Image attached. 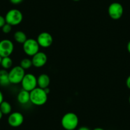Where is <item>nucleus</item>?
Segmentation results:
<instances>
[{
    "instance_id": "nucleus-1",
    "label": "nucleus",
    "mask_w": 130,
    "mask_h": 130,
    "mask_svg": "<svg viewBox=\"0 0 130 130\" xmlns=\"http://www.w3.org/2000/svg\"><path fill=\"white\" fill-rule=\"evenodd\" d=\"M48 100V94L43 89L36 87L30 92V102L37 106H42L45 104Z\"/></svg>"
},
{
    "instance_id": "nucleus-2",
    "label": "nucleus",
    "mask_w": 130,
    "mask_h": 130,
    "mask_svg": "<svg viewBox=\"0 0 130 130\" xmlns=\"http://www.w3.org/2000/svg\"><path fill=\"white\" fill-rule=\"evenodd\" d=\"M79 119L74 112L66 113L61 119V125L66 130H75L77 127Z\"/></svg>"
},
{
    "instance_id": "nucleus-3",
    "label": "nucleus",
    "mask_w": 130,
    "mask_h": 130,
    "mask_svg": "<svg viewBox=\"0 0 130 130\" xmlns=\"http://www.w3.org/2000/svg\"><path fill=\"white\" fill-rule=\"evenodd\" d=\"M26 72L20 66H15L13 67L8 72V77L10 84H21L24 77Z\"/></svg>"
},
{
    "instance_id": "nucleus-4",
    "label": "nucleus",
    "mask_w": 130,
    "mask_h": 130,
    "mask_svg": "<svg viewBox=\"0 0 130 130\" xmlns=\"http://www.w3.org/2000/svg\"><path fill=\"white\" fill-rule=\"evenodd\" d=\"M6 22L12 26H18L22 22L23 15L17 9H11L8 11L5 17Z\"/></svg>"
},
{
    "instance_id": "nucleus-5",
    "label": "nucleus",
    "mask_w": 130,
    "mask_h": 130,
    "mask_svg": "<svg viewBox=\"0 0 130 130\" xmlns=\"http://www.w3.org/2000/svg\"><path fill=\"white\" fill-rule=\"evenodd\" d=\"M40 45L37 40L33 38H27V40L22 44V48L24 53L27 56L32 57L39 52Z\"/></svg>"
},
{
    "instance_id": "nucleus-6",
    "label": "nucleus",
    "mask_w": 130,
    "mask_h": 130,
    "mask_svg": "<svg viewBox=\"0 0 130 130\" xmlns=\"http://www.w3.org/2000/svg\"><path fill=\"white\" fill-rule=\"evenodd\" d=\"M22 89L31 92L38 86L37 78L32 73H26L21 82Z\"/></svg>"
},
{
    "instance_id": "nucleus-7",
    "label": "nucleus",
    "mask_w": 130,
    "mask_h": 130,
    "mask_svg": "<svg viewBox=\"0 0 130 130\" xmlns=\"http://www.w3.org/2000/svg\"><path fill=\"white\" fill-rule=\"evenodd\" d=\"M124 13V8L122 5L118 2L111 3L108 8V13L113 20H119L122 17Z\"/></svg>"
},
{
    "instance_id": "nucleus-8",
    "label": "nucleus",
    "mask_w": 130,
    "mask_h": 130,
    "mask_svg": "<svg viewBox=\"0 0 130 130\" xmlns=\"http://www.w3.org/2000/svg\"><path fill=\"white\" fill-rule=\"evenodd\" d=\"M14 45L13 42L8 39H4L0 41V56L2 57H10L13 52Z\"/></svg>"
},
{
    "instance_id": "nucleus-9",
    "label": "nucleus",
    "mask_w": 130,
    "mask_h": 130,
    "mask_svg": "<svg viewBox=\"0 0 130 130\" xmlns=\"http://www.w3.org/2000/svg\"><path fill=\"white\" fill-rule=\"evenodd\" d=\"M37 40L40 47L48 48L51 47L53 43V37L49 32H42L38 35Z\"/></svg>"
},
{
    "instance_id": "nucleus-10",
    "label": "nucleus",
    "mask_w": 130,
    "mask_h": 130,
    "mask_svg": "<svg viewBox=\"0 0 130 130\" xmlns=\"http://www.w3.org/2000/svg\"><path fill=\"white\" fill-rule=\"evenodd\" d=\"M24 117L22 113L19 112H14L9 115L8 118V123L13 127H17L23 124Z\"/></svg>"
},
{
    "instance_id": "nucleus-11",
    "label": "nucleus",
    "mask_w": 130,
    "mask_h": 130,
    "mask_svg": "<svg viewBox=\"0 0 130 130\" xmlns=\"http://www.w3.org/2000/svg\"><path fill=\"white\" fill-rule=\"evenodd\" d=\"M47 59V54L45 52L39 51L32 57V66L36 68H42L46 64Z\"/></svg>"
},
{
    "instance_id": "nucleus-12",
    "label": "nucleus",
    "mask_w": 130,
    "mask_h": 130,
    "mask_svg": "<svg viewBox=\"0 0 130 130\" xmlns=\"http://www.w3.org/2000/svg\"><path fill=\"white\" fill-rule=\"evenodd\" d=\"M51 83V78L46 73H42L37 78V84L38 87L42 89H45L48 87Z\"/></svg>"
},
{
    "instance_id": "nucleus-13",
    "label": "nucleus",
    "mask_w": 130,
    "mask_h": 130,
    "mask_svg": "<svg viewBox=\"0 0 130 130\" xmlns=\"http://www.w3.org/2000/svg\"><path fill=\"white\" fill-rule=\"evenodd\" d=\"M17 101L22 105H26L30 102V92L22 89L17 94Z\"/></svg>"
},
{
    "instance_id": "nucleus-14",
    "label": "nucleus",
    "mask_w": 130,
    "mask_h": 130,
    "mask_svg": "<svg viewBox=\"0 0 130 130\" xmlns=\"http://www.w3.org/2000/svg\"><path fill=\"white\" fill-rule=\"evenodd\" d=\"M11 84L8 77V72L7 70H0V86L7 87Z\"/></svg>"
},
{
    "instance_id": "nucleus-15",
    "label": "nucleus",
    "mask_w": 130,
    "mask_h": 130,
    "mask_svg": "<svg viewBox=\"0 0 130 130\" xmlns=\"http://www.w3.org/2000/svg\"><path fill=\"white\" fill-rule=\"evenodd\" d=\"M14 40L19 43L23 44L27 39V35H26L24 32L22 31H17L14 33L13 35Z\"/></svg>"
},
{
    "instance_id": "nucleus-16",
    "label": "nucleus",
    "mask_w": 130,
    "mask_h": 130,
    "mask_svg": "<svg viewBox=\"0 0 130 130\" xmlns=\"http://www.w3.org/2000/svg\"><path fill=\"white\" fill-rule=\"evenodd\" d=\"M12 106L9 102L7 101H3L1 104H0V110L2 111L3 115L10 114L12 112Z\"/></svg>"
},
{
    "instance_id": "nucleus-17",
    "label": "nucleus",
    "mask_w": 130,
    "mask_h": 130,
    "mask_svg": "<svg viewBox=\"0 0 130 130\" xmlns=\"http://www.w3.org/2000/svg\"><path fill=\"white\" fill-rule=\"evenodd\" d=\"M0 64L2 65L3 69H10V68H12V65H13V61L10 57H3Z\"/></svg>"
},
{
    "instance_id": "nucleus-18",
    "label": "nucleus",
    "mask_w": 130,
    "mask_h": 130,
    "mask_svg": "<svg viewBox=\"0 0 130 130\" xmlns=\"http://www.w3.org/2000/svg\"><path fill=\"white\" fill-rule=\"evenodd\" d=\"M20 67H22L24 70H27L32 66V60L29 58H24L21 60L20 62Z\"/></svg>"
},
{
    "instance_id": "nucleus-19",
    "label": "nucleus",
    "mask_w": 130,
    "mask_h": 130,
    "mask_svg": "<svg viewBox=\"0 0 130 130\" xmlns=\"http://www.w3.org/2000/svg\"><path fill=\"white\" fill-rule=\"evenodd\" d=\"M12 26L7 23H6L2 27V31H3L4 33H5V34H8V33L10 32L11 31H12Z\"/></svg>"
},
{
    "instance_id": "nucleus-20",
    "label": "nucleus",
    "mask_w": 130,
    "mask_h": 130,
    "mask_svg": "<svg viewBox=\"0 0 130 130\" xmlns=\"http://www.w3.org/2000/svg\"><path fill=\"white\" fill-rule=\"evenodd\" d=\"M6 23H7V22H6L5 18L3 16L0 15V28H2Z\"/></svg>"
},
{
    "instance_id": "nucleus-21",
    "label": "nucleus",
    "mask_w": 130,
    "mask_h": 130,
    "mask_svg": "<svg viewBox=\"0 0 130 130\" xmlns=\"http://www.w3.org/2000/svg\"><path fill=\"white\" fill-rule=\"evenodd\" d=\"M10 2L13 5H19L23 2V0H10Z\"/></svg>"
},
{
    "instance_id": "nucleus-22",
    "label": "nucleus",
    "mask_w": 130,
    "mask_h": 130,
    "mask_svg": "<svg viewBox=\"0 0 130 130\" xmlns=\"http://www.w3.org/2000/svg\"><path fill=\"white\" fill-rule=\"evenodd\" d=\"M126 84L127 88H128L129 89H130V75H129L128 77H127V79H126Z\"/></svg>"
},
{
    "instance_id": "nucleus-23",
    "label": "nucleus",
    "mask_w": 130,
    "mask_h": 130,
    "mask_svg": "<svg viewBox=\"0 0 130 130\" xmlns=\"http://www.w3.org/2000/svg\"><path fill=\"white\" fill-rule=\"evenodd\" d=\"M4 101V97H3V94L2 92L0 91V104Z\"/></svg>"
},
{
    "instance_id": "nucleus-24",
    "label": "nucleus",
    "mask_w": 130,
    "mask_h": 130,
    "mask_svg": "<svg viewBox=\"0 0 130 130\" xmlns=\"http://www.w3.org/2000/svg\"><path fill=\"white\" fill-rule=\"evenodd\" d=\"M77 130H91L87 126H81Z\"/></svg>"
},
{
    "instance_id": "nucleus-25",
    "label": "nucleus",
    "mask_w": 130,
    "mask_h": 130,
    "mask_svg": "<svg viewBox=\"0 0 130 130\" xmlns=\"http://www.w3.org/2000/svg\"><path fill=\"white\" fill-rule=\"evenodd\" d=\"M127 51H128L129 53L130 54V41L128 42V43H127Z\"/></svg>"
},
{
    "instance_id": "nucleus-26",
    "label": "nucleus",
    "mask_w": 130,
    "mask_h": 130,
    "mask_svg": "<svg viewBox=\"0 0 130 130\" xmlns=\"http://www.w3.org/2000/svg\"><path fill=\"white\" fill-rule=\"evenodd\" d=\"M92 130H105V129L103 128H102V127H96V128H94Z\"/></svg>"
},
{
    "instance_id": "nucleus-27",
    "label": "nucleus",
    "mask_w": 130,
    "mask_h": 130,
    "mask_svg": "<svg viewBox=\"0 0 130 130\" xmlns=\"http://www.w3.org/2000/svg\"><path fill=\"white\" fill-rule=\"evenodd\" d=\"M3 113H2V111H1V110H0V120L2 119V118L3 117Z\"/></svg>"
},
{
    "instance_id": "nucleus-28",
    "label": "nucleus",
    "mask_w": 130,
    "mask_h": 130,
    "mask_svg": "<svg viewBox=\"0 0 130 130\" xmlns=\"http://www.w3.org/2000/svg\"><path fill=\"white\" fill-rule=\"evenodd\" d=\"M2 58H3V57H2V56H0V64H1V62H2Z\"/></svg>"
},
{
    "instance_id": "nucleus-29",
    "label": "nucleus",
    "mask_w": 130,
    "mask_h": 130,
    "mask_svg": "<svg viewBox=\"0 0 130 130\" xmlns=\"http://www.w3.org/2000/svg\"><path fill=\"white\" fill-rule=\"evenodd\" d=\"M129 104H130V95H129Z\"/></svg>"
},
{
    "instance_id": "nucleus-30",
    "label": "nucleus",
    "mask_w": 130,
    "mask_h": 130,
    "mask_svg": "<svg viewBox=\"0 0 130 130\" xmlns=\"http://www.w3.org/2000/svg\"><path fill=\"white\" fill-rule=\"evenodd\" d=\"M73 1H74V2H78L80 0H73Z\"/></svg>"
}]
</instances>
